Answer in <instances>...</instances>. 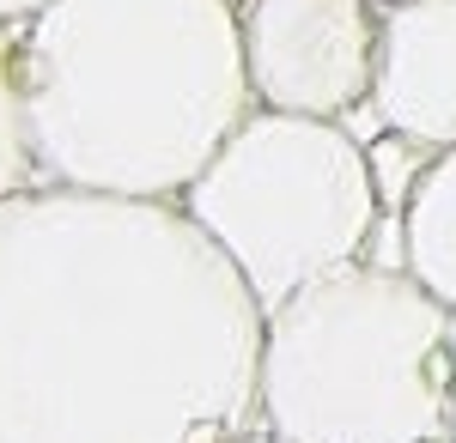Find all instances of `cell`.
I'll return each mask as SVG.
<instances>
[{"label":"cell","instance_id":"obj_6","mask_svg":"<svg viewBox=\"0 0 456 443\" xmlns=\"http://www.w3.org/2000/svg\"><path fill=\"white\" fill-rule=\"evenodd\" d=\"M371 122L426 152L456 146V0H389L378 25Z\"/></svg>","mask_w":456,"mask_h":443},{"label":"cell","instance_id":"obj_8","mask_svg":"<svg viewBox=\"0 0 456 443\" xmlns=\"http://www.w3.org/2000/svg\"><path fill=\"white\" fill-rule=\"evenodd\" d=\"M37 182L31 122H25V79H19V31L0 25V201Z\"/></svg>","mask_w":456,"mask_h":443},{"label":"cell","instance_id":"obj_4","mask_svg":"<svg viewBox=\"0 0 456 443\" xmlns=\"http://www.w3.org/2000/svg\"><path fill=\"white\" fill-rule=\"evenodd\" d=\"M183 213L274 310L298 286L365 262L384 219V189L365 140L347 122L249 109L244 128L183 189Z\"/></svg>","mask_w":456,"mask_h":443},{"label":"cell","instance_id":"obj_10","mask_svg":"<svg viewBox=\"0 0 456 443\" xmlns=\"http://www.w3.org/2000/svg\"><path fill=\"white\" fill-rule=\"evenodd\" d=\"M444 443H456V371H451V395H444Z\"/></svg>","mask_w":456,"mask_h":443},{"label":"cell","instance_id":"obj_11","mask_svg":"<svg viewBox=\"0 0 456 443\" xmlns=\"http://www.w3.org/2000/svg\"><path fill=\"white\" fill-rule=\"evenodd\" d=\"M232 443H281V438H268V431L256 425V431H244V438H232Z\"/></svg>","mask_w":456,"mask_h":443},{"label":"cell","instance_id":"obj_1","mask_svg":"<svg viewBox=\"0 0 456 443\" xmlns=\"http://www.w3.org/2000/svg\"><path fill=\"white\" fill-rule=\"evenodd\" d=\"M262 322L183 201L31 182L0 201V443H232Z\"/></svg>","mask_w":456,"mask_h":443},{"label":"cell","instance_id":"obj_7","mask_svg":"<svg viewBox=\"0 0 456 443\" xmlns=\"http://www.w3.org/2000/svg\"><path fill=\"white\" fill-rule=\"evenodd\" d=\"M395 243H402L395 268H408L456 316V146L426 152L395 206Z\"/></svg>","mask_w":456,"mask_h":443},{"label":"cell","instance_id":"obj_12","mask_svg":"<svg viewBox=\"0 0 456 443\" xmlns=\"http://www.w3.org/2000/svg\"><path fill=\"white\" fill-rule=\"evenodd\" d=\"M384 6H389V0H384Z\"/></svg>","mask_w":456,"mask_h":443},{"label":"cell","instance_id":"obj_2","mask_svg":"<svg viewBox=\"0 0 456 443\" xmlns=\"http://www.w3.org/2000/svg\"><path fill=\"white\" fill-rule=\"evenodd\" d=\"M37 182L183 201L256 109L238 0H49L19 25Z\"/></svg>","mask_w":456,"mask_h":443},{"label":"cell","instance_id":"obj_5","mask_svg":"<svg viewBox=\"0 0 456 443\" xmlns=\"http://www.w3.org/2000/svg\"><path fill=\"white\" fill-rule=\"evenodd\" d=\"M384 0H238L256 109L347 122L371 98Z\"/></svg>","mask_w":456,"mask_h":443},{"label":"cell","instance_id":"obj_9","mask_svg":"<svg viewBox=\"0 0 456 443\" xmlns=\"http://www.w3.org/2000/svg\"><path fill=\"white\" fill-rule=\"evenodd\" d=\"M43 6H49V0H0V25H12V31H19V25H31Z\"/></svg>","mask_w":456,"mask_h":443},{"label":"cell","instance_id":"obj_13","mask_svg":"<svg viewBox=\"0 0 456 443\" xmlns=\"http://www.w3.org/2000/svg\"><path fill=\"white\" fill-rule=\"evenodd\" d=\"M438 443H444V438H438Z\"/></svg>","mask_w":456,"mask_h":443},{"label":"cell","instance_id":"obj_3","mask_svg":"<svg viewBox=\"0 0 456 443\" xmlns=\"http://www.w3.org/2000/svg\"><path fill=\"white\" fill-rule=\"evenodd\" d=\"M451 310L395 262H347L262 322L256 425L281 443H438Z\"/></svg>","mask_w":456,"mask_h":443}]
</instances>
